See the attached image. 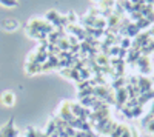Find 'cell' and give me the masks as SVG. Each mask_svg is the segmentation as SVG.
<instances>
[{"label": "cell", "mask_w": 154, "mask_h": 137, "mask_svg": "<svg viewBox=\"0 0 154 137\" xmlns=\"http://www.w3.org/2000/svg\"><path fill=\"white\" fill-rule=\"evenodd\" d=\"M137 86H139V90L140 93H148L152 90V80L148 79V77H139L137 79Z\"/></svg>", "instance_id": "cell-1"}, {"label": "cell", "mask_w": 154, "mask_h": 137, "mask_svg": "<svg viewBox=\"0 0 154 137\" xmlns=\"http://www.w3.org/2000/svg\"><path fill=\"white\" fill-rule=\"evenodd\" d=\"M60 17H62V16H59V12H57V11H49L48 14H46V22L51 23L53 26H57V28H59Z\"/></svg>", "instance_id": "cell-2"}, {"label": "cell", "mask_w": 154, "mask_h": 137, "mask_svg": "<svg viewBox=\"0 0 154 137\" xmlns=\"http://www.w3.org/2000/svg\"><path fill=\"white\" fill-rule=\"evenodd\" d=\"M0 100H2V103L5 106H12L14 102H16V97H14V94H12L11 91H5L2 94V97H0Z\"/></svg>", "instance_id": "cell-3"}, {"label": "cell", "mask_w": 154, "mask_h": 137, "mask_svg": "<svg viewBox=\"0 0 154 137\" xmlns=\"http://www.w3.org/2000/svg\"><path fill=\"white\" fill-rule=\"evenodd\" d=\"M140 34V29L137 28V25L136 23H130L126 26V35L128 37H137Z\"/></svg>", "instance_id": "cell-4"}, {"label": "cell", "mask_w": 154, "mask_h": 137, "mask_svg": "<svg viewBox=\"0 0 154 137\" xmlns=\"http://www.w3.org/2000/svg\"><path fill=\"white\" fill-rule=\"evenodd\" d=\"M139 57H140V51H137V49L130 48V49L126 51V60H128V62H136Z\"/></svg>", "instance_id": "cell-5"}, {"label": "cell", "mask_w": 154, "mask_h": 137, "mask_svg": "<svg viewBox=\"0 0 154 137\" xmlns=\"http://www.w3.org/2000/svg\"><path fill=\"white\" fill-rule=\"evenodd\" d=\"M137 63H139V66H140V69H143V68H148L149 66V59L146 57V56H140L139 59H137Z\"/></svg>", "instance_id": "cell-6"}, {"label": "cell", "mask_w": 154, "mask_h": 137, "mask_svg": "<svg viewBox=\"0 0 154 137\" xmlns=\"http://www.w3.org/2000/svg\"><path fill=\"white\" fill-rule=\"evenodd\" d=\"M125 128H126V125H117V126H116V129H114L109 135H111V137H122Z\"/></svg>", "instance_id": "cell-7"}, {"label": "cell", "mask_w": 154, "mask_h": 137, "mask_svg": "<svg viewBox=\"0 0 154 137\" xmlns=\"http://www.w3.org/2000/svg\"><path fill=\"white\" fill-rule=\"evenodd\" d=\"M131 43H133V40L130 39V37H125V39H122V40H120V45H119V46L126 51L128 48H131Z\"/></svg>", "instance_id": "cell-8"}, {"label": "cell", "mask_w": 154, "mask_h": 137, "mask_svg": "<svg viewBox=\"0 0 154 137\" xmlns=\"http://www.w3.org/2000/svg\"><path fill=\"white\" fill-rule=\"evenodd\" d=\"M3 26H5L6 29L12 31V29L17 28V22H14V20H5V22H3Z\"/></svg>", "instance_id": "cell-9"}, {"label": "cell", "mask_w": 154, "mask_h": 137, "mask_svg": "<svg viewBox=\"0 0 154 137\" xmlns=\"http://www.w3.org/2000/svg\"><path fill=\"white\" fill-rule=\"evenodd\" d=\"M152 119H154V114L148 113V114H146L145 117H142V125H143V126H146V125H148V123H149V122H151Z\"/></svg>", "instance_id": "cell-10"}, {"label": "cell", "mask_w": 154, "mask_h": 137, "mask_svg": "<svg viewBox=\"0 0 154 137\" xmlns=\"http://www.w3.org/2000/svg\"><path fill=\"white\" fill-rule=\"evenodd\" d=\"M0 3H2L3 6H9V8H12V6H16V5H17V0H0Z\"/></svg>", "instance_id": "cell-11"}, {"label": "cell", "mask_w": 154, "mask_h": 137, "mask_svg": "<svg viewBox=\"0 0 154 137\" xmlns=\"http://www.w3.org/2000/svg\"><path fill=\"white\" fill-rule=\"evenodd\" d=\"M145 128H146V131H148L149 134H154V119H152V120L148 123V125H146Z\"/></svg>", "instance_id": "cell-12"}, {"label": "cell", "mask_w": 154, "mask_h": 137, "mask_svg": "<svg viewBox=\"0 0 154 137\" xmlns=\"http://www.w3.org/2000/svg\"><path fill=\"white\" fill-rule=\"evenodd\" d=\"M151 114H154V102H152V105H151Z\"/></svg>", "instance_id": "cell-13"}, {"label": "cell", "mask_w": 154, "mask_h": 137, "mask_svg": "<svg viewBox=\"0 0 154 137\" xmlns=\"http://www.w3.org/2000/svg\"><path fill=\"white\" fill-rule=\"evenodd\" d=\"M94 2H99V3H100V2H102V0H94Z\"/></svg>", "instance_id": "cell-14"}, {"label": "cell", "mask_w": 154, "mask_h": 137, "mask_svg": "<svg viewBox=\"0 0 154 137\" xmlns=\"http://www.w3.org/2000/svg\"><path fill=\"white\" fill-rule=\"evenodd\" d=\"M152 135H154V134H152Z\"/></svg>", "instance_id": "cell-15"}]
</instances>
